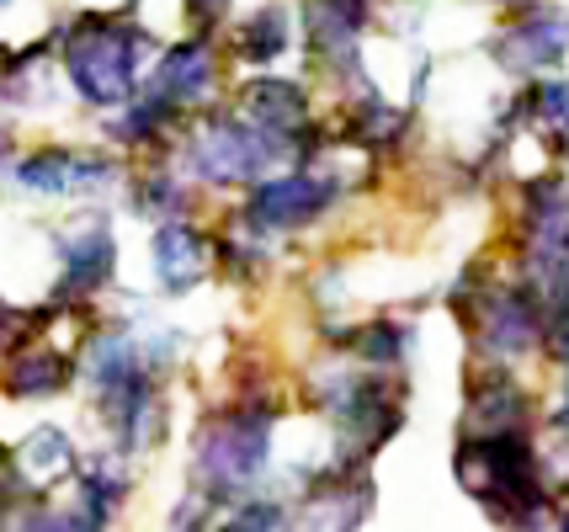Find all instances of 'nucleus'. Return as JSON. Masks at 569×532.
I'll return each instance as SVG.
<instances>
[{"mask_svg": "<svg viewBox=\"0 0 569 532\" xmlns=\"http://www.w3.org/2000/svg\"><path fill=\"white\" fill-rule=\"evenodd\" d=\"M569 53V11L565 6H527L517 22L496 38V59L511 76H543Z\"/></svg>", "mask_w": 569, "mask_h": 532, "instance_id": "f3484780", "label": "nucleus"}, {"mask_svg": "<svg viewBox=\"0 0 569 532\" xmlns=\"http://www.w3.org/2000/svg\"><path fill=\"white\" fill-rule=\"evenodd\" d=\"M548 431H553L559 442H569V362H559V400L548 410Z\"/></svg>", "mask_w": 569, "mask_h": 532, "instance_id": "cd10ccee", "label": "nucleus"}, {"mask_svg": "<svg viewBox=\"0 0 569 532\" xmlns=\"http://www.w3.org/2000/svg\"><path fill=\"white\" fill-rule=\"evenodd\" d=\"M293 49V11L288 6H261L256 17L234 27V59L256 64V70H272L277 59H288Z\"/></svg>", "mask_w": 569, "mask_h": 532, "instance_id": "4be33fe9", "label": "nucleus"}, {"mask_svg": "<svg viewBox=\"0 0 569 532\" xmlns=\"http://www.w3.org/2000/svg\"><path fill=\"white\" fill-rule=\"evenodd\" d=\"M17 480L27 484V495H49L53 484L74 480V469H80V448H74V436L64 426H32L17 442Z\"/></svg>", "mask_w": 569, "mask_h": 532, "instance_id": "6ab92c4d", "label": "nucleus"}, {"mask_svg": "<svg viewBox=\"0 0 569 532\" xmlns=\"http://www.w3.org/2000/svg\"><path fill=\"white\" fill-rule=\"evenodd\" d=\"M53 261H59V282H53V299L49 304L80 309V304H97L101 293L118 282V229L107 213H80L64 229H53Z\"/></svg>", "mask_w": 569, "mask_h": 532, "instance_id": "6e6552de", "label": "nucleus"}, {"mask_svg": "<svg viewBox=\"0 0 569 532\" xmlns=\"http://www.w3.org/2000/svg\"><path fill=\"white\" fill-rule=\"evenodd\" d=\"M517 532H569V506H565V501H553L543 516H532V522H527V528H517Z\"/></svg>", "mask_w": 569, "mask_h": 532, "instance_id": "c85d7f7f", "label": "nucleus"}, {"mask_svg": "<svg viewBox=\"0 0 569 532\" xmlns=\"http://www.w3.org/2000/svg\"><path fill=\"white\" fill-rule=\"evenodd\" d=\"M543 357L569 362V267L559 272V282L548 288V347Z\"/></svg>", "mask_w": 569, "mask_h": 532, "instance_id": "393cba45", "label": "nucleus"}, {"mask_svg": "<svg viewBox=\"0 0 569 532\" xmlns=\"http://www.w3.org/2000/svg\"><path fill=\"white\" fill-rule=\"evenodd\" d=\"M128 501H133V458L97 448V453L80 458L70 480V511L86 532H112L123 522Z\"/></svg>", "mask_w": 569, "mask_h": 532, "instance_id": "4468645a", "label": "nucleus"}, {"mask_svg": "<svg viewBox=\"0 0 569 532\" xmlns=\"http://www.w3.org/2000/svg\"><path fill=\"white\" fill-rule=\"evenodd\" d=\"M17 330H22V314L0 299V341H17Z\"/></svg>", "mask_w": 569, "mask_h": 532, "instance_id": "c756f323", "label": "nucleus"}, {"mask_svg": "<svg viewBox=\"0 0 569 532\" xmlns=\"http://www.w3.org/2000/svg\"><path fill=\"white\" fill-rule=\"evenodd\" d=\"M347 181L325 165H282L272 177L246 187V198L234 208V219L256 229L261 240H282V234H309L320 229L336 208L347 203Z\"/></svg>", "mask_w": 569, "mask_h": 532, "instance_id": "0eeeda50", "label": "nucleus"}, {"mask_svg": "<svg viewBox=\"0 0 569 532\" xmlns=\"http://www.w3.org/2000/svg\"><path fill=\"white\" fill-rule=\"evenodd\" d=\"M176 128H181V112L166 107L160 97L139 91L128 107L107 112V144H118V150H166Z\"/></svg>", "mask_w": 569, "mask_h": 532, "instance_id": "412c9836", "label": "nucleus"}, {"mask_svg": "<svg viewBox=\"0 0 569 532\" xmlns=\"http://www.w3.org/2000/svg\"><path fill=\"white\" fill-rule=\"evenodd\" d=\"M521 118L532 123V133L543 139L548 150L569 154V80H538L521 97Z\"/></svg>", "mask_w": 569, "mask_h": 532, "instance_id": "5701e85b", "label": "nucleus"}, {"mask_svg": "<svg viewBox=\"0 0 569 532\" xmlns=\"http://www.w3.org/2000/svg\"><path fill=\"white\" fill-rule=\"evenodd\" d=\"M149 97H160L176 112H192V107H208L213 91H219V53L208 38H187V43H171V49L154 53V70L144 80Z\"/></svg>", "mask_w": 569, "mask_h": 532, "instance_id": "2eb2a0df", "label": "nucleus"}, {"mask_svg": "<svg viewBox=\"0 0 569 532\" xmlns=\"http://www.w3.org/2000/svg\"><path fill=\"white\" fill-rule=\"evenodd\" d=\"M452 309L469 330L473 362L485 368H511L543 357L548 347V299L521 278L517 267L506 272L496 261H473L452 282Z\"/></svg>", "mask_w": 569, "mask_h": 532, "instance_id": "7ed1b4c3", "label": "nucleus"}, {"mask_svg": "<svg viewBox=\"0 0 569 532\" xmlns=\"http://www.w3.org/2000/svg\"><path fill=\"white\" fill-rule=\"evenodd\" d=\"M293 160V150L250 128L246 118L229 112H208L192 133H181V177L192 187H213V192H246L261 177H272Z\"/></svg>", "mask_w": 569, "mask_h": 532, "instance_id": "423d86ee", "label": "nucleus"}, {"mask_svg": "<svg viewBox=\"0 0 569 532\" xmlns=\"http://www.w3.org/2000/svg\"><path fill=\"white\" fill-rule=\"evenodd\" d=\"M80 383V347H64V341H49L38 330H17L11 352H6V368H0V394L6 400H59Z\"/></svg>", "mask_w": 569, "mask_h": 532, "instance_id": "9b49d317", "label": "nucleus"}, {"mask_svg": "<svg viewBox=\"0 0 569 532\" xmlns=\"http://www.w3.org/2000/svg\"><path fill=\"white\" fill-rule=\"evenodd\" d=\"M452 480L490 522L511 532L553 506L543 448H538L532 431H490V436L463 431L458 448H452Z\"/></svg>", "mask_w": 569, "mask_h": 532, "instance_id": "20e7f679", "label": "nucleus"}, {"mask_svg": "<svg viewBox=\"0 0 569 532\" xmlns=\"http://www.w3.org/2000/svg\"><path fill=\"white\" fill-rule=\"evenodd\" d=\"M154 38L123 11H86L64 32V70L74 97L97 112H118L144 91V70Z\"/></svg>", "mask_w": 569, "mask_h": 532, "instance_id": "39448f33", "label": "nucleus"}, {"mask_svg": "<svg viewBox=\"0 0 569 532\" xmlns=\"http://www.w3.org/2000/svg\"><path fill=\"white\" fill-rule=\"evenodd\" d=\"M166 532H213V506H208V501H198V495L187 490V495L176 501Z\"/></svg>", "mask_w": 569, "mask_h": 532, "instance_id": "a878e982", "label": "nucleus"}, {"mask_svg": "<svg viewBox=\"0 0 569 532\" xmlns=\"http://www.w3.org/2000/svg\"><path fill=\"white\" fill-rule=\"evenodd\" d=\"M149 278L160 299H187L213 278V229L176 219L149 229Z\"/></svg>", "mask_w": 569, "mask_h": 532, "instance_id": "f8f14e48", "label": "nucleus"}, {"mask_svg": "<svg viewBox=\"0 0 569 532\" xmlns=\"http://www.w3.org/2000/svg\"><path fill=\"white\" fill-rule=\"evenodd\" d=\"M213 532H293V501L277 490L246 495L234 506L213 511Z\"/></svg>", "mask_w": 569, "mask_h": 532, "instance_id": "b1692460", "label": "nucleus"}, {"mask_svg": "<svg viewBox=\"0 0 569 532\" xmlns=\"http://www.w3.org/2000/svg\"><path fill=\"white\" fill-rule=\"evenodd\" d=\"M378 511V480L372 469L330 463L325 453L320 474L293 495V532H362Z\"/></svg>", "mask_w": 569, "mask_h": 532, "instance_id": "1a4fd4ad", "label": "nucleus"}, {"mask_svg": "<svg viewBox=\"0 0 569 532\" xmlns=\"http://www.w3.org/2000/svg\"><path fill=\"white\" fill-rule=\"evenodd\" d=\"M181 11H187V22L198 27V38H208L213 27L229 22V11H234V0H181Z\"/></svg>", "mask_w": 569, "mask_h": 532, "instance_id": "bb28decb", "label": "nucleus"}, {"mask_svg": "<svg viewBox=\"0 0 569 532\" xmlns=\"http://www.w3.org/2000/svg\"><path fill=\"white\" fill-rule=\"evenodd\" d=\"M17 187L32 198H101V192H123L128 171L112 150L49 144V150H32L17 165Z\"/></svg>", "mask_w": 569, "mask_h": 532, "instance_id": "9d476101", "label": "nucleus"}, {"mask_svg": "<svg viewBox=\"0 0 569 532\" xmlns=\"http://www.w3.org/2000/svg\"><path fill=\"white\" fill-rule=\"evenodd\" d=\"M325 341H330V352L351 357L357 368L399 379L410 368V352H416V320L368 314V320H351V325H325Z\"/></svg>", "mask_w": 569, "mask_h": 532, "instance_id": "dca6fc26", "label": "nucleus"}, {"mask_svg": "<svg viewBox=\"0 0 569 532\" xmlns=\"http://www.w3.org/2000/svg\"><path fill=\"white\" fill-rule=\"evenodd\" d=\"M538 421V400L511 368H485L473 362L463 379V431L469 436H490V431H532Z\"/></svg>", "mask_w": 569, "mask_h": 532, "instance_id": "ddd939ff", "label": "nucleus"}, {"mask_svg": "<svg viewBox=\"0 0 569 532\" xmlns=\"http://www.w3.org/2000/svg\"><path fill=\"white\" fill-rule=\"evenodd\" d=\"M80 379L91 389V415L112 453L144 458L171 436V400L160 394L166 379L144 368L139 335L123 314L97 320L80 341Z\"/></svg>", "mask_w": 569, "mask_h": 532, "instance_id": "f257e3e1", "label": "nucleus"}, {"mask_svg": "<svg viewBox=\"0 0 569 532\" xmlns=\"http://www.w3.org/2000/svg\"><path fill=\"white\" fill-rule=\"evenodd\" d=\"M277 421H282V400L272 389H261V394L246 389V394L213 405L187 448V490L213 511L261 495L277 463Z\"/></svg>", "mask_w": 569, "mask_h": 532, "instance_id": "f03ea898", "label": "nucleus"}, {"mask_svg": "<svg viewBox=\"0 0 569 532\" xmlns=\"http://www.w3.org/2000/svg\"><path fill=\"white\" fill-rule=\"evenodd\" d=\"M123 198L144 224H176V219H192L198 213V187L181 177V171H171V165H154V171L128 177Z\"/></svg>", "mask_w": 569, "mask_h": 532, "instance_id": "aec40b11", "label": "nucleus"}, {"mask_svg": "<svg viewBox=\"0 0 569 532\" xmlns=\"http://www.w3.org/2000/svg\"><path fill=\"white\" fill-rule=\"evenodd\" d=\"M234 118H246L250 128L272 133L293 150V139L309 128V91L298 80H282V76H256L240 86L234 97Z\"/></svg>", "mask_w": 569, "mask_h": 532, "instance_id": "a211bd4d", "label": "nucleus"}]
</instances>
